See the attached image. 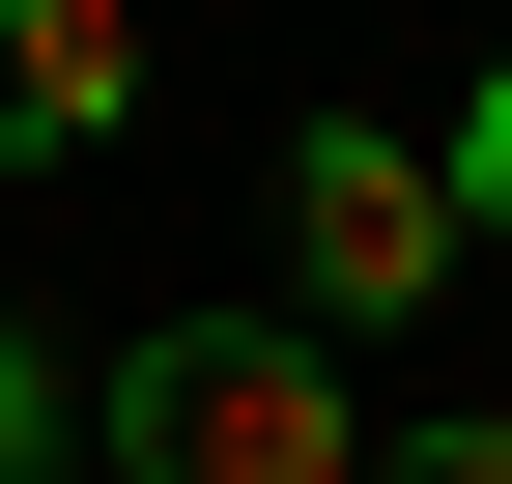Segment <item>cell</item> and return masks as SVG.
Instances as JSON below:
<instances>
[{"label": "cell", "instance_id": "2", "mask_svg": "<svg viewBox=\"0 0 512 484\" xmlns=\"http://www.w3.org/2000/svg\"><path fill=\"white\" fill-rule=\"evenodd\" d=\"M427 285H456V171H427L399 114H313L285 143V314L370 342V314H427Z\"/></svg>", "mask_w": 512, "mask_h": 484}, {"label": "cell", "instance_id": "4", "mask_svg": "<svg viewBox=\"0 0 512 484\" xmlns=\"http://www.w3.org/2000/svg\"><path fill=\"white\" fill-rule=\"evenodd\" d=\"M57 456H86V371H57V342L0 314V484H57Z\"/></svg>", "mask_w": 512, "mask_h": 484}, {"label": "cell", "instance_id": "6", "mask_svg": "<svg viewBox=\"0 0 512 484\" xmlns=\"http://www.w3.org/2000/svg\"><path fill=\"white\" fill-rule=\"evenodd\" d=\"M427 171H456V228H512V57H484V114H456Z\"/></svg>", "mask_w": 512, "mask_h": 484}, {"label": "cell", "instance_id": "5", "mask_svg": "<svg viewBox=\"0 0 512 484\" xmlns=\"http://www.w3.org/2000/svg\"><path fill=\"white\" fill-rule=\"evenodd\" d=\"M370 484H512V399H427V428H370Z\"/></svg>", "mask_w": 512, "mask_h": 484}, {"label": "cell", "instance_id": "3", "mask_svg": "<svg viewBox=\"0 0 512 484\" xmlns=\"http://www.w3.org/2000/svg\"><path fill=\"white\" fill-rule=\"evenodd\" d=\"M114 114H143V0H0V171L114 143Z\"/></svg>", "mask_w": 512, "mask_h": 484}, {"label": "cell", "instance_id": "1", "mask_svg": "<svg viewBox=\"0 0 512 484\" xmlns=\"http://www.w3.org/2000/svg\"><path fill=\"white\" fill-rule=\"evenodd\" d=\"M86 428H114V484H370V399H342L313 314H171V342H114Z\"/></svg>", "mask_w": 512, "mask_h": 484}]
</instances>
